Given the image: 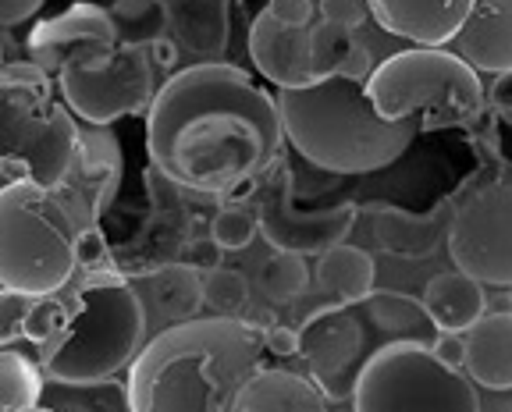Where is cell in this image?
I'll return each mask as SVG.
<instances>
[{
  "instance_id": "obj_6",
  "label": "cell",
  "mask_w": 512,
  "mask_h": 412,
  "mask_svg": "<svg viewBox=\"0 0 512 412\" xmlns=\"http://www.w3.org/2000/svg\"><path fill=\"white\" fill-rule=\"evenodd\" d=\"M79 224L61 196L32 182L0 185V288L57 295L75 274Z\"/></svg>"
},
{
  "instance_id": "obj_9",
  "label": "cell",
  "mask_w": 512,
  "mask_h": 412,
  "mask_svg": "<svg viewBox=\"0 0 512 412\" xmlns=\"http://www.w3.org/2000/svg\"><path fill=\"white\" fill-rule=\"evenodd\" d=\"M448 256L484 288H512V182L473 189L448 217Z\"/></svg>"
},
{
  "instance_id": "obj_22",
  "label": "cell",
  "mask_w": 512,
  "mask_h": 412,
  "mask_svg": "<svg viewBox=\"0 0 512 412\" xmlns=\"http://www.w3.org/2000/svg\"><path fill=\"white\" fill-rule=\"evenodd\" d=\"M448 210L434 206V214H413L402 206H381L374 214V235L388 253L406 256V260H420V256L434 253L438 242L448 231Z\"/></svg>"
},
{
  "instance_id": "obj_35",
  "label": "cell",
  "mask_w": 512,
  "mask_h": 412,
  "mask_svg": "<svg viewBox=\"0 0 512 412\" xmlns=\"http://www.w3.org/2000/svg\"><path fill=\"white\" fill-rule=\"evenodd\" d=\"M75 267L86 274H100V270H114L111 263V242L100 228H82L75 235Z\"/></svg>"
},
{
  "instance_id": "obj_27",
  "label": "cell",
  "mask_w": 512,
  "mask_h": 412,
  "mask_svg": "<svg viewBox=\"0 0 512 412\" xmlns=\"http://www.w3.org/2000/svg\"><path fill=\"white\" fill-rule=\"evenodd\" d=\"M153 292V302H157L160 317L175 320H196L203 306V274L189 263H171V267L157 270L150 278H143Z\"/></svg>"
},
{
  "instance_id": "obj_25",
  "label": "cell",
  "mask_w": 512,
  "mask_h": 412,
  "mask_svg": "<svg viewBox=\"0 0 512 412\" xmlns=\"http://www.w3.org/2000/svg\"><path fill=\"white\" fill-rule=\"evenodd\" d=\"M317 281L328 295H335L342 306H360V302L370 299L377 281V267L370 260V253L356 246H338L324 249L317 263Z\"/></svg>"
},
{
  "instance_id": "obj_38",
  "label": "cell",
  "mask_w": 512,
  "mask_h": 412,
  "mask_svg": "<svg viewBox=\"0 0 512 412\" xmlns=\"http://www.w3.org/2000/svg\"><path fill=\"white\" fill-rule=\"evenodd\" d=\"M274 22L292 25V29H310L313 22V0H267Z\"/></svg>"
},
{
  "instance_id": "obj_28",
  "label": "cell",
  "mask_w": 512,
  "mask_h": 412,
  "mask_svg": "<svg viewBox=\"0 0 512 412\" xmlns=\"http://www.w3.org/2000/svg\"><path fill=\"white\" fill-rule=\"evenodd\" d=\"M40 405H47L54 412H132L128 388L114 381V377L93 384H64L47 377Z\"/></svg>"
},
{
  "instance_id": "obj_24",
  "label": "cell",
  "mask_w": 512,
  "mask_h": 412,
  "mask_svg": "<svg viewBox=\"0 0 512 412\" xmlns=\"http://www.w3.org/2000/svg\"><path fill=\"white\" fill-rule=\"evenodd\" d=\"M310 40H313V72L317 79H352V82H367L370 72L377 64L370 57V47H363L352 29L331 22H317L310 25Z\"/></svg>"
},
{
  "instance_id": "obj_15",
  "label": "cell",
  "mask_w": 512,
  "mask_h": 412,
  "mask_svg": "<svg viewBox=\"0 0 512 412\" xmlns=\"http://www.w3.org/2000/svg\"><path fill=\"white\" fill-rule=\"evenodd\" d=\"M249 57H253L256 72L271 79L278 89H303L317 82L310 29L274 22L267 8L256 11L249 22Z\"/></svg>"
},
{
  "instance_id": "obj_39",
  "label": "cell",
  "mask_w": 512,
  "mask_h": 412,
  "mask_svg": "<svg viewBox=\"0 0 512 412\" xmlns=\"http://www.w3.org/2000/svg\"><path fill=\"white\" fill-rule=\"evenodd\" d=\"M431 356L438 359L441 366L448 370H463L466 363V341L463 334H452V331H438L431 341Z\"/></svg>"
},
{
  "instance_id": "obj_42",
  "label": "cell",
  "mask_w": 512,
  "mask_h": 412,
  "mask_svg": "<svg viewBox=\"0 0 512 412\" xmlns=\"http://www.w3.org/2000/svg\"><path fill=\"white\" fill-rule=\"evenodd\" d=\"M150 57H153V64H168V68H171V64L178 61V47L171 43V36H168V40L153 43V47H150Z\"/></svg>"
},
{
  "instance_id": "obj_33",
  "label": "cell",
  "mask_w": 512,
  "mask_h": 412,
  "mask_svg": "<svg viewBox=\"0 0 512 412\" xmlns=\"http://www.w3.org/2000/svg\"><path fill=\"white\" fill-rule=\"evenodd\" d=\"M256 231H260V224H256V214L246 210V206H224V210L214 214V221H210V238H214L224 253L246 249L256 238Z\"/></svg>"
},
{
  "instance_id": "obj_14",
  "label": "cell",
  "mask_w": 512,
  "mask_h": 412,
  "mask_svg": "<svg viewBox=\"0 0 512 412\" xmlns=\"http://www.w3.org/2000/svg\"><path fill=\"white\" fill-rule=\"evenodd\" d=\"M118 185H121L118 139L79 132V157H75L68 178L54 189L61 196L64 210L75 217L79 231L100 228V217L111 210Z\"/></svg>"
},
{
  "instance_id": "obj_32",
  "label": "cell",
  "mask_w": 512,
  "mask_h": 412,
  "mask_svg": "<svg viewBox=\"0 0 512 412\" xmlns=\"http://www.w3.org/2000/svg\"><path fill=\"white\" fill-rule=\"evenodd\" d=\"M203 302L217 317H242L249 306V281L246 274L228 267H217L203 274Z\"/></svg>"
},
{
  "instance_id": "obj_18",
  "label": "cell",
  "mask_w": 512,
  "mask_h": 412,
  "mask_svg": "<svg viewBox=\"0 0 512 412\" xmlns=\"http://www.w3.org/2000/svg\"><path fill=\"white\" fill-rule=\"evenodd\" d=\"M456 54L473 72H512V0H473L456 36Z\"/></svg>"
},
{
  "instance_id": "obj_13",
  "label": "cell",
  "mask_w": 512,
  "mask_h": 412,
  "mask_svg": "<svg viewBox=\"0 0 512 412\" xmlns=\"http://www.w3.org/2000/svg\"><path fill=\"white\" fill-rule=\"evenodd\" d=\"M367 327L349 306H324L299 327V356L324 395H349L360 373Z\"/></svg>"
},
{
  "instance_id": "obj_41",
  "label": "cell",
  "mask_w": 512,
  "mask_h": 412,
  "mask_svg": "<svg viewBox=\"0 0 512 412\" xmlns=\"http://www.w3.org/2000/svg\"><path fill=\"white\" fill-rule=\"evenodd\" d=\"M47 0H0V29H15V25L29 22Z\"/></svg>"
},
{
  "instance_id": "obj_29",
  "label": "cell",
  "mask_w": 512,
  "mask_h": 412,
  "mask_svg": "<svg viewBox=\"0 0 512 412\" xmlns=\"http://www.w3.org/2000/svg\"><path fill=\"white\" fill-rule=\"evenodd\" d=\"M43 373L40 356H25L22 349H0V412H18L40 405Z\"/></svg>"
},
{
  "instance_id": "obj_30",
  "label": "cell",
  "mask_w": 512,
  "mask_h": 412,
  "mask_svg": "<svg viewBox=\"0 0 512 412\" xmlns=\"http://www.w3.org/2000/svg\"><path fill=\"white\" fill-rule=\"evenodd\" d=\"M107 11L118 25V36L125 47H153V43L171 36L164 0H114Z\"/></svg>"
},
{
  "instance_id": "obj_12",
  "label": "cell",
  "mask_w": 512,
  "mask_h": 412,
  "mask_svg": "<svg viewBox=\"0 0 512 412\" xmlns=\"http://www.w3.org/2000/svg\"><path fill=\"white\" fill-rule=\"evenodd\" d=\"M121 47L118 25L100 4H72L61 15L47 18L29 36V61L47 75L64 68H100Z\"/></svg>"
},
{
  "instance_id": "obj_43",
  "label": "cell",
  "mask_w": 512,
  "mask_h": 412,
  "mask_svg": "<svg viewBox=\"0 0 512 412\" xmlns=\"http://www.w3.org/2000/svg\"><path fill=\"white\" fill-rule=\"evenodd\" d=\"M484 313H512V292L484 295Z\"/></svg>"
},
{
  "instance_id": "obj_4",
  "label": "cell",
  "mask_w": 512,
  "mask_h": 412,
  "mask_svg": "<svg viewBox=\"0 0 512 412\" xmlns=\"http://www.w3.org/2000/svg\"><path fill=\"white\" fill-rule=\"evenodd\" d=\"M143 334L146 309L136 288L114 270L86 274L68 302L61 334L40 352L43 373L64 384L111 381L139 356Z\"/></svg>"
},
{
  "instance_id": "obj_19",
  "label": "cell",
  "mask_w": 512,
  "mask_h": 412,
  "mask_svg": "<svg viewBox=\"0 0 512 412\" xmlns=\"http://www.w3.org/2000/svg\"><path fill=\"white\" fill-rule=\"evenodd\" d=\"M175 40L203 61H217L232 43L235 0H164Z\"/></svg>"
},
{
  "instance_id": "obj_31",
  "label": "cell",
  "mask_w": 512,
  "mask_h": 412,
  "mask_svg": "<svg viewBox=\"0 0 512 412\" xmlns=\"http://www.w3.org/2000/svg\"><path fill=\"white\" fill-rule=\"evenodd\" d=\"M310 285V267L299 253H274L271 260L260 270V292L274 306H285V302L299 299Z\"/></svg>"
},
{
  "instance_id": "obj_5",
  "label": "cell",
  "mask_w": 512,
  "mask_h": 412,
  "mask_svg": "<svg viewBox=\"0 0 512 412\" xmlns=\"http://www.w3.org/2000/svg\"><path fill=\"white\" fill-rule=\"evenodd\" d=\"M363 89L384 121H413L420 132L470 128L484 114L480 75L441 47L399 50L377 64Z\"/></svg>"
},
{
  "instance_id": "obj_10",
  "label": "cell",
  "mask_w": 512,
  "mask_h": 412,
  "mask_svg": "<svg viewBox=\"0 0 512 412\" xmlns=\"http://www.w3.org/2000/svg\"><path fill=\"white\" fill-rule=\"evenodd\" d=\"M57 89L64 103L93 128H107L118 118H139L157 96L150 47L121 43L118 54L100 68H64L57 72Z\"/></svg>"
},
{
  "instance_id": "obj_17",
  "label": "cell",
  "mask_w": 512,
  "mask_h": 412,
  "mask_svg": "<svg viewBox=\"0 0 512 412\" xmlns=\"http://www.w3.org/2000/svg\"><path fill=\"white\" fill-rule=\"evenodd\" d=\"M370 15L384 32L416 47H445L470 18L473 0H367Z\"/></svg>"
},
{
  "instance_id": "obj_2",
  "label": "cell",
  "mask_w": 512,
  "mask_h": 412,
  "mask_svg": "<svg viewBox=\"0 0 512 412\" xmlns=\"http://www.w3.org/2000/svg\"><path fill=\"white\" fill-rule=\"evenodd\" d=\"M264 352V327L256 320L171 324L132 359V412H232Z\"/></svg>"
},
{
  "instance_id": "obj_20",
  "label": "cell",
  "mask_w": 512,
  "mask_h": 412,
  "mask_svg": "<svg viewBox=\"0 0 512 412\" xmlns=\"http://www.w3.org/2000/svg\"><path fill=\"white\" fill-rule=\"evenodd\" d=\"M466 341V377L488 391H512V313H484Z\"/></svg>"
},
{
  "instance_id": "obj_7",
  "label": "cell",
  "mask_w": 512,
  "mask_h": 412,
  "mask_svg": "<svg viewBox=\"0 0 512 412\" xmlns=\"http://www.w3.org/2000/svg\"><path fill=\"white\" fill-rule=\"evenodd\" d=\"M79 121L54 100V86L0 79V167L15 182L54 192L79 157Z\"/></svg>"
},
{
  "instance_id": "obj_37",
  "label": "cell",
  "mask_w": 512,
  "mask_h": 412,
  "mask_svg": "<svg viewBox=\"0 0 512 412\" xmlns=\"http://www.w3.org/2000/svg\"><path fill=\"white\" fill-rule=\"evenodd\" d=\"M221 256H224V249L217 246L210 235L207 238H189V246H185V253H182V263L196 267L200 274H210V270L221 267Z\"/></svg>"
},
{
  "instance_id": "obj_1",
  "label": "cell",
  "mask_w": 512,
  "mask_h": 412,
  "mask_svg": "<svg viewBox=\"0 0 512 412\" xmlns=\"http://www.w3.org/2000/svg\"><path fill=\"white\" fill-rule=\"evenodd\" d=\"M285 150L278 103L242 68L203 61L171 75L146 111V153L178 189L249 196Z\"/></svg>"
},
{
  "instance_id": "obj_23",
  "label": "cell",
  "mask_w": 512,
  "mask_h": 412,
  "mask_svg": "<svg viewBox=\"0 0 512 412\" xmlns=\"http://www.w3.org/2000/svg\"><path fill=\"white\" fill-rule=\"evenodd\" d=\"M484 285L473 278H466L463 270H445L434 274L424 288V309L434 320L438 331L466 334L480 317H484Z\"/></svg>"
},
{
  "instance_id": "obj_16",
  "label": "cell",
  "mask_w": 512,
  "mask_h": 412,
  "mask_svg": "<svg viewBox=\"0 0 512 412\" xmlns=\"http://www.w3.org/2000/svg\"><path fill=\"white\" fill-rule=\"evenodd\" d=\"M192 231H196L192 214H157V210H150V217L136 235L121 246H111L114 274H121L125 281H143L157 270L171 267V263H182Z\"/></svg>"
},
{
  "instance_id": "obj_11",
  "label": "cell",
  "mask_w": 512,
  "mask_h": 412,
  "mask_svg": "<svg viewBox=\"0 0 512 412\" xmlns=\"http://www.w3.org/2000/svg\"><path fill=\"white\" fill-rule=\"evenodd\" d=\"M256 203V224L260 235L271 242L278 253H324V249L345 242V235L356 224V203L324 206V210H299L296 182H292V167L281 160L271 167L256 189L249 192Z\"/></svg>"
},
{
  "instance_id": "obj_21",
  "label": "cell",
  "mask_w": 512,
  "mask_h": 412,
  "mask_svg": "<svg viewBox=\"0 0 512 412\" xmlns=\"http://www.w3.org/2000/svg\"><path fill=\"white\" fill-rule=\"evenodd\" d=\"M232 412H328L324 391L292 370H260L239 391Z\"/></svg>"
},
{
  "instance_id": "obj_34",
  "label": "cell",
  "mask_w": 512,
  "mask_h": 412,
  "mask_svg": "<svg viewBox=\"0 0 512 412\" xmlns=\"http://www.w3.org/2000/svg\"><path fill=\"white\" fill-rule=\"evenodd\" d=\"M32 302H36L32 295L0 288V349H15L18 341H29L25 324H29Z\"/></svg>"
},
{
  "instance_id": "obj_44",
  "label": "cell",
  "mask_w": 512,
  "mask_h": 412,
  "mask_svg": "<svg viewBox=\"0 0 512 412\" xmlns=\"http://www.w3.org/2000/svg\"><path fill=\"white\" fill-rule=\"evenodd\" d=\"M18 412H54V409H47V405H32V409H18Z\"/></svg>"
},
{
  "instance_id": "obj_8",
  "label": "cell",
  "mask_w": 512,
  "mask_h": 412,
  "mask_svg": "<svg viewBox=\"0 0 512 412\" xmlns=\"http://www.w3.org/2000/svg\"><path fill=\"white\" fill-rule=\"evenodd\" d=\"M352 412H480L470 377L448 370L420 341H388L356 373Z\"/></svg>"
},
{
  "instance_id": "obj_40",
  "label": "cell",
  "mask_w": 512,
  "mask_h": 412,
  "mask_svg": "<svg viewBox=\"0 0 512 412\" xmlns=\"http://www.w3.org/2000/svg\"><path fill=\"white\" fill-rule=\"evenodd\" d=\"M264 349L274 356H299V331L288 324L264 327Z\"/></svg>"
},
{
  "instance_id": "obj_36",
  "label": "cell",
  "mask_w": 512,
  "mask_h": 412,
  "mask_svg": "<svg viewBox=\"0 0 512 412\" xmlns=\"http://www.w3.org/2000/svg\"><path fill=\"white\" fill-rule=\"evenodd\" d=\"M317 11H320V22L342 25V29H356V25L367 22L370 4L367 0H320Z\"/></svg>"
},
{
  "instance_id": "obj_3",
  "label": "cell",
  "mask_w": 512,
  "mask_h": 412,
  "mask_svg": "<svg viewBox=\"0 0 512 412\" xmlns=\"http://www.w3.org/2000/svg\"><path fill=\"white\" fill-rule=\"evenodd\" d=\"M281 132L306 164L328 175H374L406 157L420 128L384 121L363 82L317 79L303 89H278Z\"/></svg>"
},
{
  "instance_id": "obj_26",
  "label": "cell",
  "mask_w": 512,
  "mask_h": 412,
  "mask_svg": "<svg viewBox=\"0 0 512 412\" xmlns=\"http://www.w3.org/2000/svg\"><path fill=\"white\" fill-rule=\"evenodd\" d=\"M367 313L374 320L377 331L392 334V341H420V345H431L438 327L427 317V309L420 299L406 292H370Z\"/></svg>"
},
{
  "instance_id": "obj_45",
  "label": "cell",
  "mask_w": 512,
  "mask_h": 412,
  "mask_svg": "<svg viewBox=\"0 0 512 412\" xmlns=\"http://www.w3.org/2000/svg\"><path fill=\"white\" fill-rule=\"evenodd\" d=\"M0 68H4V50H0Z\"/></svg>"
}]
</instances>
